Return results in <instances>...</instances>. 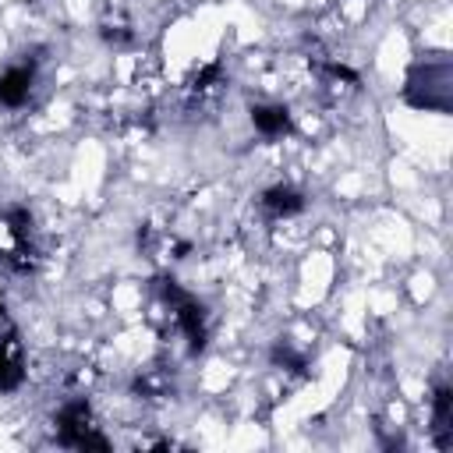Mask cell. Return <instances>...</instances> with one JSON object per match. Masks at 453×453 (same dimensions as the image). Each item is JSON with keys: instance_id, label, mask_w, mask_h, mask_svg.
<instances>
[{"instance_id": "cell-12", "label": "cell", "mask_w": 453, "mask_h": 453, "mask_svg": "<svg viewBox=\"0 0 453 453\" xmlns=\"http://www.w3.org/2000/svg\"><path fill=\"white\" fill-rule=\"evenodd\" d=\"M273 361H276V365H283V368H294V372H297V368H304V357H301L287 340H280V343L273 347Z\"/></svg>"}, {"instance_id": "cell-3", "label": "cell", "mask_w": 453, "mask_h": 453, "mask_svg": "<svg viewBox=\"0 0 453 453\" xmlns=\"http://www.w3.org/2000/svg\"><path fill=\"white\" fill-rule=\"evenodd\" d=\"M159 290H163V297H166V304H170V311H173V326L184 333L191 354H198V350L205 347V336H209V329H205V308H202L191 294H184L173 280H163Z\"/></svg>"}, {"instance_id": "cell-9", "label": "cell", "mask_w": 453, "mask_h": 453, "mask_svg": "<svg viewBox=\"0 0 453 453\" xmlns=\"http://www.w3.org/2000/svg\"><path fill=\"white\" fill-rule=\"evenodd\" d=\"M219 85H223V64H205V67L191 78L188 96H191V103H205V99H212V96L219 92Z\"/></svg>"}, {"instance_id": "cell-10", "label": "cell", "mask_w": 453, "mask_h": 453, "mask_svg": "<svg viewBox=\"0 0 453 453\" xmlns=\"http://www.w3.org/2000/svg\"><path fill=\"white\" fill-rule=\"evenodd\" d=\"M4 223H7V234H11L14 244H32L35 226H32V212L28 209H7L4 212Z\"/></svg>"}, {"instance_id": "cell-5", "label": "cell", "mask_w": 453, "mask_h": 453, "mask_svg": "<svg viewBox=\"0 0 453 453\" xmlns=\"http://www.w3.org/2000/svg\"><path fill=\"white\" fill-rule=\"evenodd\" d=\"M32 85H35V67L32 64L7 67L0 74V106H21L32 96Z\"/></svg>"}, {"instance_id": "cell-11", "label": "cell", "mask_w": 453, "mask_h": 453, "mask_svg": "<svg viewBox=\"0 0 453 453\" xmlns=\"http://www.w3.org/2000/svg\"><path fill=\"white\" fill-rule=\"evenodd\" d=\"M134 389L142 396H149V400H159V396L170 393V375L166 372H145V375L134 379Z\"/></svg>"}, {"instance_id": "cell-6", "label": "cell", "mask_w": 453, "mask_h": 453, "mask_svg": "<svg viewBox=\"0 0 453 453\" xmlns=\"http://www.w3.org/2000/svg\"><path fill=\"white\" fill-rule=\"evenodd\" d=\"M432 432H435L439 449L453 446V393H449V386H439L432 396Z\"/></svg>"}, {"instance_id": "cell-1", "label": "cell", "mask_w": 453, "mask_h": 453, "mask_svg": "<svg viewBox=\"0 0 453 453\" xmlns=\"http://www.w3.org/2000/svg\"><path fill=\"white\" fill-rule=\"evenodd\" d=\"M453 74H449V64L446 60H435V64H418L411 74H407V88H403V99L418 110H449V96H453Z\"/></svg>"}, {"instance_id": "cell-8", "label": "cell", "mask_w": 453, "mask_h": 453, "mask_svg": "<svg viewBox=\"0 0 453 453\" xmlns=\"http://www.w3.org/2000/svg\"><path fill=\"white\" fill-rule=\"evenodd\" d=\"M251 124L265 138H283L290 131V110L280 103H258V106H251Z\"/></svg>"}, {"instance_id": "cell-4", "label": "cell", "mask_w": 453, "mask_h": 453, "mask_svg": "<svg viewBox=\"0 0 453 453\" xmlns=\"http://www.w3.org/2000/svg\"><path fill=\"white\" fill-rule=\"evenodd\" d=\"M25 382V357H21V340L14 329L4 333L0 340V393H11Z\"/></svg>"}, {"instance_id": "cell-2", "label": "cell", "mask_w": 453, "mask_h": 453, "mask_svg": "<svg viewBox=\"0 0 453 453\" xmlns=\"http://www.w3.org/2000/svg\"><path fill=\"white\" fill-rule=\"evenodd\" d=\"M57 439L64 446H71V449H110L106 435L92 421L88 400H81V396L60 407V414H57Z\"/></svg>"}, {"instance_id": "cell-7", "label": "cell", "mask_w": 453, "mask_h": 453, "mask_svg": "<svg viewBox=\"0 0 453 453\" xmlns=\"http://www.w3.org/2000/svg\"><path fill=\"white\" fill-rule=\"evenodd\" d=\"M262 209L276 219H287V216H297L304 209V195L290 184H273L262 191Z\"/></svg>"}]
</instances>
